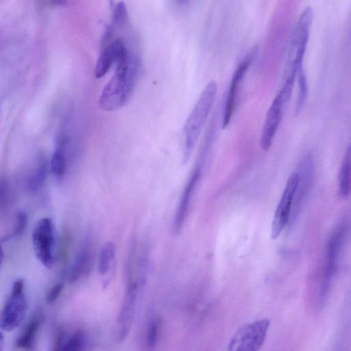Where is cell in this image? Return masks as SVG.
I'll list each match as a JSON object with an SVG mask.
<instances>
[{
	"mask_svg": "<svg viewBox=\"0 0 351 351\" xmlns=\"http://www.w3.org/2000/svg\"><path fill=\"white\" fill-rule=\"evenodd\" d=\"M298 178L294 193L292 209L289 223H293L308 193L313 173V162L311 156L307 154L299 164Z\"/></svg>",
	"mask_w": 351,
	"mask_h": 351,
	"instance_id": "obj_11",
	"label": "cell"
},
{
	"mask_svg": "<svg viewBox=\"0 0 351 351\" xmlns=\"http://www.w3.org/2000/svg\"><path fill=\"white\" fill-rule=\"evenodd\" d=\"M138 285L130 282L121 306L117 322V339L124 341L128 335L133 323L137 303Z\"/></svg>",
	"mask_w": 351,
	"mask_h": 351,
	"instance_id": "obj_9",
	"label": "cell"
},
{
	"mask_svg": "<svg viewBox=\"0 0 351 351\" xmlns=\"http://www.w3.org/2000/svg\"><path fill=\"white\" fill-rule=\"evenodd\" d=\"M296 77L298 80V90L295 106V114H298L303 108L308 94L307 79L303 68L298 71Z\"/></svg>",
	"mask_w": 351,
	"mask_h": 351,
	"instance_id": "obj_21",
	"label": "cell"
},
{
	"mask_svg": "<svg viewBox=\"0 0 351 351\" xmlns=\"http://www.w3.org/2000/svg\"><path fill=\"white\" fill-rule=\"evenodd\" d=\"M27 309L24 282L18 279L14 282L10 295L0 311V328L5 331L14 330L24 319Z\"/></svg>",
	"mask_w": 351,
	"mask_h": 351,
	"instance_id": "obj_7",
	"label": "cell"
},
{
	"mask_svg": "<svg viewBox=\"0 0 351 351\" xmlns=\"http://www.w3.org/2000/svg\"><path fill=\"white\" fill-rule=\"evenodd\" d=\"M47 172V163L43 160L36 165L28 179L27 184L29 190L34 192L40 189L45 182Z\"/></svg>",
	"mask_w": 351,
	"mask_h": 351,
	"instance_id": "obj_18",
	"label": "cell"
},
{
	"mask_svg": "<svg viewBox=\"0 0 351 351\" xmlns=\"http://www.w3.org/2000/svg\"><path fill=\"white\" fill-rule=\"evenodd\" d=\"M217 93L215 81L208 82L188 116L184 125L183 161L187 162L198 141Z\"/></svg>",
	"mask_w": 351,
	"mask_h": 351,
	"instance_id": "obj_2",
	"label": "cell"
},
{
	"mask_svg": "<svg viewBox=\"0 0 351 351\" xmlns=\"http://www.w3.org/2000/svg\"><path fill=\"white\" fill-rule=\"evenodd\" d=\"M298 178V173L293 172L287 182L272 220L271 227L272 239H276L289 224Z\"/></svg>",
	"mask_w": 351,
	"mask_h": 351,
	"instance_id": "obj_8",
	"label": "cell"
},
{
	"mask_svg": "<svg viewBox=\"0 0 351 351\" xmlns=\"http://www.w3.org/2000/svg\"><path fill=\"white\" fill-rule=\"evenodd\" d=\"M89 253L87 250H82L75 260L69 273V280L76 281L82 274L88 270Z\"/></svg>",
	"mask_w": 351,
	"mask_h": 351,
	"instance_id": "obj_20",
	"label": "cell"
},
{
	"mask_svg": "<svg viewBox=\"0 0 351 351\" xmlns=\"http://www.w3.org/2000/svg\"><path fill=\"white\" fill-rule=\"evenodd\" d=\"M253 56V52L247 54L238 64L232 75L222 117L221 125L223 129L228 125L232 117L241 82L250 67Z\"/></svg>",
	"mask_w": 351,
	"mask_h": 351,
	"instance_id": "obj_10",
	"label": "cell"
},
{
	"mask_svg": "<svg viewBox=\"0 0 351 351\" xmlns=\"http://www.w3.org/2000/svg\"><path fill=\"white\" fill-rule=\"evenodd\" d=\"M351 151L348 147L338 174L339 194L343 198L349 196L350 192Z\"/></svg>",
	"mask_w": 351,
	"mask_h": 351,
	"instance_id": "obj_14",
	"label": "cell"
},
{
	"mask_svg": "<svg viewBox=\"0 0 351 351\" xmlns=\"http://www.w3.org/2000/svg\"><path fill=\"white\" fill-rule=\"evenodd\" d=\"M112 25L110 27L114 29L116 28H123L128 22V14L126 5L123 1H119L112 8Z\"/></svg>",
	"mask_w": 351,
	"mask_h": 351,
	"instance_id": "obj_22",
	"label": "cell"
},
{
	"mask_svg": "<svg viewBox=\"0 0 351 351\" xmlns=\"http://www.w3.org/2000/svg\"><path fill=\"white\" fill-rule=\"evenodd\" d=\"M123 41L119 38L111 40L103 47L97 60L94 73L96 78L103 77L114 63L117 62L127 52Z\"/></svg>",
	"mask_w": 351,
	"mask_h": 351,
	"instance_id": "obj_12",
	"label": "cell"
},
{
	"mask_svg": "<svg viewBox=\"0 0 351 351\" xmlns=\"http://www.w3.org/2000/svg\"><path fill=\"white\" fill-rule=\"evenodd\" d=\"M64 147V141H62L54 151L50 162L51 171L57 178H61L66 170V158Z\"/></svg>",
	"mask_w": 351,
	"mask_h": 351,
	"instance_id": "obj_17",
	"label": "cell"
},
{
	"mask_svg": "<svg viewBox=\"0 0 351 351\" xmlns=\"http://www.w3.org/2000/svg\"><path fill=\"white\" fill-rule=\"evenodd\" d=\"M27 215L22 211L18 212L16 215V221L11 233L8 234L5 238V239H11L12 237H18L21 234L27 226Z\"/></svg>",
	"mask_w": 351,
	"mask_h": 351,
	"instance_id": "obj_24",
	"label": "cell"
},
{
	"mask_svg": "<svg viewBox=\"0 0 351 351\" xmlns=\"http://www.w3.org/2000/svg\"><path fill=\"white\" fill-rule=\"evenodd\" d=\"M4 347V337L1 331H0V351H3Z\"/></svg>",
	"mask_w": 351,
	"mask_h": 351,
	"instance_id": "obj_26",
	"label": "cell"
},
{
	"mask_svg": "<svg viewBox=\"0 0 351 351\" xmlns=\"http://www.w3.org/2000/svg\"><path fill=\"white\" fill-rule=\"evenodd\" d=\"M63 289L62 283H58L52 287L46 295V301L48 304L54 302L59 297Z\"/></svg>",
	"mask_w": 351,
	"mask_h": 351,
	"instance_id": "obj_25",
	"label": "cell"
},
{
	"mask_svg": "<svg viewBox=\"0 0 351 351\" xmlns=\"http://www.w3.org/2000/svg\"><path fill=\"white\" fill-rule=\"evenodd\" d=\"M160 326V321L158 319H152L148 326L146 337L147 351H153L155 348Z\"/></svg>",
	"mask_w": 351,
	"mask_h": 351,
	"instance_id": "obj_23",
	"label": "cell"
},
{
	"mask_svg": "<svg viewBox=\"0 0 351 351\" xmlns=\"http://www.w3.org/2000/svg\"><path fill=\"white\" fill-rule=\"evenodd\" d=\"M32 242L38 260L47 268L53 266L56 256V232L53 221L48 217L38 220L32 232Z\"/></svg>",
	"mask_w": 351,
	"mask_h": 351,
	"instance_id": "obj_5",
	"label": "cell"
},
{
	"mask_svg": "<svg viewBox=\"0 0 351 351\" xmlns=\"http://www.w3.org/2000/svg\"><path fill=\"white\" fill-rule=\"evenodd\" d=\"M293 86L294 82L285 80L266 113L260 137V145L263 150L267 151L272 145L285 108L291 97Z\"/></svg>",
	"mask_w": 351,
	"mask_h": 351,
	"instance_id": "obj_4",
	"label": "cell"
},
{
	"mask_svg": "<svg viewBox=\"0 0 351 351\" xmlns=\"http://www.w3.org/2000/svg\"><path fill=\"white\" fill-rule=\"evenodd\" d=\"M3 250H2V247H1V243H0V264H1V261L3 259Z\"/></svg>",
	"mask_w": 351,
	"mask_h": 351,
	"instance_id": "obj_27",
	"label": "cell"
},
{
	"mask_svg": "<svg viewBox=\"0 0 351 351\" xmlns=\"http://www.w3.org/2000/svg\"><path fill=\"white\" fill-rule=\"evenodd\" d=\"M313 19V8L310 6L306 7L300 14L291 36L285 72L298 73L300 69L303 68L302 62L307 47Z\"/></svg>",
	"mask_w": 351,
	"mask_h": 351,
	"instance_id": "obj_3",
	"label": "cell"
},
{
	"mask_svg": "<svg viewBox=\"0 0 351 351\" xmlns=\"http://www.w3.org/2000/svg\"><path fill=\"white\" fill-rule=\"evenodd\" d=\"M83 335L80 331L74 332L68 338L60 332L56 337L52 351H81Z\"/></svg>",
	"mask_w": 351,
	"mask_h": 351,
	"instance_id": "obj_16",
	"label": "cell"
},
{
	"mask_svg": "<svg viewBox=\"0 0 351 351\" xmlns=\"http://www.w3.org/2000/svg\"><path fill=\"white\" fill-rule=\"evenodd\" d=\"M200 177V171L199 169H196L191 178H189L182 195L180 199L179 207L176 212V215L174 220V229L176 232H179L185 221L186 216L187 215L189 203L193 195V191L198 182Z\"/></svg>",
	"mask_w": 351,
	"mask_h": 351,
	"instance_id": "obj_13",
	"label": "cell"
},
{
	"mask_svg": "<svg viewBox=\"0 0 351 351\" xmlns=\"http://www.w3.org/2000/svg\"><path fill=\"white\" fill-rule=\"evenodd\" d=\"M115 252L116 247L112 242H107L101 249L98 260V271L100 275H105L108 272Z\"/></svg>",
	"mask_w": 351,
	"mask_h": 351,
	"instance_id": "obj_19",
	"label": "cell"
},
{
	"mask_svg": "<svg viewBox=\"0 0 351 351\" xmlns=\"http://www.w3.org/2000/svg\"><path fill=\"white\" fill-rule=\"evenodd\" d=\"M40 324L39 318L34 317L32 319L16 339V346L25 351H33Z\"/></svg>",
	"mask_w": 351,
	"mask_h": 351,
	"instance_id": "obj_15",
	"label": "cell"
},
{
	"mask_svg": "<svg viewBox=\"0 0 351 351\" xmlns=\"http://www.w3.org/2000/svg\"><path fill=\"white\" fill-rule=\"evenodd\" d=\"M140 67L138 58L128 49L117 62L113 75L101 92L98 101L101 110L116 111L128 103L136 85Z\"/></svg>",
	"mask_w": 351,
	"mask_h": 351,
	"instance_id": "obj_1",
	"label": "cell"
},
{
	"mask_svg": "<svg viewBox=\"0 0 351 351\" xmlns=\"http://www.w3.org/2000/svg\"><path fill=\"white\" fill-rule=\"evenodd\" d=\"M269 326L267 319L243 325L232 337L228 351H258L265 341Z\"/></svg>",
	"mask_w": 351,
	"mask_h": 351,
	"instance_id": "obj_6",
	"label": "cell"
}]
</instances>
